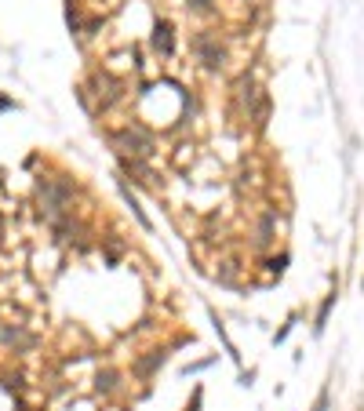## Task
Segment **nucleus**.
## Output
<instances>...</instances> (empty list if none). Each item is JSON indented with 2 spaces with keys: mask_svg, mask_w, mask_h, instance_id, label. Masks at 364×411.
Segmentation results:
<instances>
[{
  "mask_svg": "<svg viewBox=\"0 0 364 411\" xmlns=\"http://www.w3.org/2000/svg\"><path fill=\"white\" fill-rule=\"evenodd\" d=\"M197 55H200V62H204L208 70H219V66L226 62L223 47H219L215 37H208V33H200V37H197Z\"/></svg>",
  "mask_w": 364,
  "mask_h": 411,
  "instance_id": "1",
  "label": "nucleus"
},
{
  "mask_svg": "<svg viewBox=\"0 0 364 411\" xmlns=\"http://www.w3.org/2000/svg\"><path fill=\"white\" fill-rule=\"evenodd\" d=\"M120 138L124 142H128V146H132V153H142V156H146V153H153V142H150V135H142V131H120Z\"/></svg>",
  "mask_w": 364,
  "mask_h": 411,
  "instance_id": "2",
  "label": "nucleus"
},
{
  "mask_svg": "<svg viewBox=\"0 0 364 411\" xmlns=\"http://www.w3.org/2000/svg\"><path fill=\"white\" fill-rule=\"evenodd\" d=\"M153 47H157V51H171V26L168 22H161V26H157V33H153Z\"/></svg>",
  "mask_w": 364,
  "mask_h": 411,
  "instance_id": "3",
  "label": "nucleus"
},
{
  "mask_svg": "<svg viewBox=\"0 0 364 411\" xmlns=\"http://www.w3.org/2000/svg\"><path fill=\"white\" fill-rule=\"evenodd\" d=\"M189 4H193L197 11H208V8H212V0H189Z\"/></svg>",
  "mask_w": 364,
  "mask_h": 411,
  "instance_id": "4",
  "label": "nucleus"
}]
</instances>
